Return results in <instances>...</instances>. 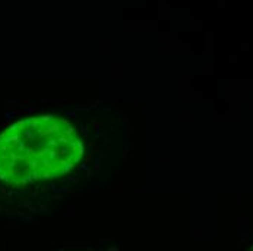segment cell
I'll list each match as a JSON object with an SVG mask.
<instances>
[{"instance_id":"cell-1","label":"cell","mask_w":253,"mask_h":251,"mask_svg":"<svg viewBox=\"0 0 253 251\" xmlns=\"http://www.w3.org/2000/svg\"><path fill=\"white\" fill-rule=\"evenodd\" d=\"M83 151L80 135L66 119L52 115L21 119L0 134V180L28 186L64 176Z\"/></svg>"}]
</instances>
